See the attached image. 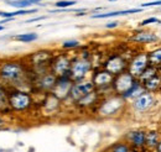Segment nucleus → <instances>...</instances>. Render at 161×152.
I'll use <instances>...</instances> for the list:
<instances>
[{"mask_svg": "<svg viewBox=\"0 0 161 152\" xmlns=\"http://www.w3.org/2000/svg\"><path fill=\"white\" fill-rule=\"evenodd\" d=\"M91 69H92V62L87 58V56L76 57L75 59H72L68 76L73 82H80L84 80V78L91 72Z\"/></svg>", "mask_w": 161, "mask_h": 152, "instance_id": "nucleus-1", "label": "nucleus"}, {"mask_svg": "<svg viewBox=\"0 0 161 152\" xmlns=\"http://www.w3.org/2000/svg\"><path fill=\"white\" fill-rule=\"evenodd\" d=\"M124 104H125V100L120 95L113 94L101 101V104L98 105V113L102 116H107V117L114 116L123 109Z\"/></svg>", "mask_w": 161, "mask_h": 152, "instance_id": "nucleus-2", "label": "nucleus"}, {"mask_svg": "<svg viewBox=\"0 0 161 152\" xmlns=\"http://www.w3.org/2000/svg\"><path fill=\"white\" fill-rule=\"evenodd\" d=\"M25 73V68L20 62L8 61L0 66V78L6 82H16Z\"/></svg>", "mask_w": 161, "mask_h": 152, "instance_id": "nucleus-3", "label": "nucleus"}, {"mask_svg": "<svg viewBox=\"0 0 161 152\" xmlns=\"http://www.w3.org/2000/svg\"><path fill=\"white\" fill-rule=\"evenodd\" d=\"M32 105V98L27 92L13 90L9 94V106L15 111H25Z\"/></svg>", "mask_w": 161, "mask_h": 152, "instance_id": "nucleus-4", "label": "nucleus"}, {"mask_svg": "<svg viewBox=\"0 0 161 152\" xmlns=\"http://www.w3.org/2000/svg\"><path fill=\"white\" fill-rule=\"evenodd\" d=\"M136 80L138 79L135 77L131 76L128 71H125V72H123L120 74L114 77L113 83H112V90H113L114 94L121 96L125 92H128L134 85V83Z\"/></svg>", "mask_w": 161, "mask_h": 152, "instance_id": "nucleus-5", "label": "nucleus"}, {"mask_svg": "<svg viewBox=\"0 0 161 152\" xmlns=\"http://www.w3.org/2000/svg\"><path fill=\"white\" fill-rule=\"evenodd\" d=\"M150 66L149 62V53L147 52H139L131 58L128 63V72L136 79L142 74V72Z\"/></svg>", "mask_w": 161, "mask_h": 152, "instance_id": "nucleus-6", "label": "nucleus"}, {"mask_svg": "<svg viewBox=\"0 0 161 152\" xmlns=\"http://www.w3.org/2000/svg\"><path fill=\"white\" fill-rule=\"evenodd\" d=\"M71 63H72V59L68 55H66V53L57 55L56 57H53L51 59V63H50L51 72L56 77L66 76L69 72Z\"/></svg>", "mask_w": 161, "mask_h": 152, "instance_id": "nucleus-7", "label": "nucleus"}, {"mask_svg": "<svg viewBox=\"0 0 161 152\" xmlns=\"http://www.w3.org/2000/svg\"><path fill=\"white\" fill-rule=\"evenodd\" d=\"M73 83H75V82L69 78L68 74L57 77V82H56L53 89L51 90V94H53L57 99H60V100H66V99H68Z\"/></svg>", "mask_w": 161, "mask_h": 152, "instance_id": "nucleus-8", "label": "nucleus"}, {"mask_svg": "<svg viewBox=\"0 0 161 152\" xmlns=\"http://www.w3.org/2000/svg\"><path fill=\"white\" fill-rule=\"evenodd\" d=\"M145 136H146V130L134 129V130H130L129 133H125L124 141L128 142V145L131 147V150L144 151L145 150Z\"/></svg>", "mask_w": 161, "mask_h": 152, "instance_id": "nucleus-9", "label": "nucleus"}, {"mask_svg": "<svg viewBox=\"0 0 161 152\" xmlns=\"http://www.w3.org/2000/svg\"><path fill=\"white\" fill-rule=\"evenodd\" d=\"M96 90V87L93 84L92 80H80V82H75L69 93V99L73 100L75 103H77L80 99H82L83 96H86L87 94L92 93Z\"/></svg>", "mask_w": 161, "mask_h": 152, "instance_id": "nucleus-10", "label": "nucleus"}, {"mask_svg": "<svg viewBox=\"0 0 161 152\" xmlns=\"http://www.w3.org/2000/svg\"><path fill=\"white\" fill-rule=\"evenodd\" d=\"M156 105V99L155 95L149 92H144L141 95H139L136 99L131 101V106L135 111L138 113H146L150 109H153Z\"/></svg>", "mask_w": 161, "mask_h": 152, "instance_id": "nucleus-11", "label": "nucleus"}, {"mask_svg": "<svg viewBox=\"0 0 161 152\" xmlns=\"http://www.w3.org/2000/svg\"><path fill=\"white\" fill-rule=\"evenodd\" d=\"M103 68L115 77L128 69V62L120 55H113L105 61Z\"/></svg>", "mask_w": 161, "mask_h": 152, "instance_id": "nucleus-12", "label": "nucleus"}, {"mask_svg": "<svg viewBox=\"0 0 161 152\" xmlns=\"http://www.w3.org/2000/svg\"><path fill=\"white\" fill-rule=\"evenodd\" d=\"M113 79H114V76L110 74L104 68L96 71L93 73V76H92V82H93V84H94V87H96V89L98 92L102 90V89H107V88L112 89Z\"/></svg>", "mask_w": 161, "mask_h": 152, "instance_id": "nucleus-13", "label": "nucleus"}, {"mask_svg": "<svg viewBox=\"0 0 161 152\" xmlns=\"http://www.w3.org/2000/svg\"><path fill=\"white\" fill-rule=\"evenodd\" d=\"M161 138V131L153 129V130H146V136H145V150L144 151L155 152Z\"/></svg>", "mask_w": 161, "mask_h": 152, "instance_id": "nucleus-14", "label": "nucleus"}, {"mask_svg": "<svg viewBox=\"0 0 161 152\" xmlns=\"http://www.w3.org/2000/svg\"><path fill=\"white\" fill-rule=\"evenodd\" d=\"M130 40L133 42H136V43H141V45H150V43H156L160 41V37L151 32V31H140V32H136L135 35H133Z\"/></svg>", "mask_w": 161, "mask_h": 152, "instance_id": "nucleus-15", "label": "nucleus"}, {"mask_svg": "<svg viewBox=\"0 0 161 152\" xmlns=\"http://www.w3.org/2000/svg\"><path fill=\"white\" fill-rule=\"evenodd\" d=\"M56 82H57V77L50 71V72L43 73V74L41 76L40 79L37 80L36 84H37V87L40 88L41 90H43V92H50V93H51V90L53 89Z\"/></svg>", "mask_w": 161, "mask_h": 152, "instance_id": "nucleus-16", "label": "nucleus"}, {"mask_svg": "<svg viewBox=\"0 0 161 152\" xmlns=\"http://www.w3.org/2000/svg\"><path fill=\"white\" fill-rule=\"evenodd\" d=\"M142 9H128V10H118V11H109V13H98L93 14L92 19H108V18H114V16H124V15H130V14H138L141 13Z\"/></svg>", "mask_w": 161, "mask_h": 152, "instance_id": "nucleus-17", "label": "nucleus"}, {"mask_svg": "<svg viewBox=\"0 0 161 152\" xmlns=\"http://www.w3.org/2000/svg\"><path fill=\"white\" fill-rule=\"evenodd\" d=\"M144 92H146L145 90V88H144V85L141 84L139 80H136L135 83H134V85L128 90V92H125L124 94L121 95V98L126 101V100H134V99H136L139 95H141Z\"/></svg>", "mask_w": 161, "mask_h": 152, "instance_id": "nucleus-18", "label": "nucleus"}, {"mask_svg": "<svg viewBox=\"0 0 161 152\" xmlns=\"http://www.w3.org/2000/svg\"><path fill=\"white\" fill-rule=\"evenodd\" d=\"M142 85H144L145 90L149 92V93H153V94H154V93L160 92L161 90V73L156 74V76L153 77V78H150V79L146 80Z\"/></svg>", "mask_w": 161, "mask_h": 152, "instance_id": "nucleus-19", "label": "nucleus"}, {"mask_svg": "<svg viewBox=\"0 0 161 152\" xmlns=\"http://www.w3.org/2000/svg\"><path fill=\"white\" fill-rule=\"evenodd\" d=\"M98 96H99V92L96 89L94 92L87 94L86 96H83L82 99H80L77 101V105H80L82 108H87V106H93L98 103Z\"/></svg>", "mask_w": 161, "mask_h": 152, "instance_id": "nucleus-20", "label": "nucleus"}, {"mask_svg": "<svg viewBox=\"0 0 161 152\" xmlns=\"http://www.w3.org/2000/svg\"><path fill=\"white\" fill-rule=\"evenodd\" d=\"M41 0H6L8 5L16 8L18 10H26L27 8H30L31 5L39 4Z\"/></svg>", "mask_w": 161, "mask_h": 152, "instance_id": "nucleus-21", "label": "nucleus"}, {"mask_svg": "<svg viewBox=\"0 0 161 152\" xmlns=\"http://www.w3.org/2000/svg\"><path fill=\"white\" fill-rule=\"evenodd\" d=\"M35 13H37V9H26V10H16V11H0V18H3V19H15L16 16L35 14Z\"/></svg>", "mask_w": 161, "mask_h": 152, "instance_id": "nucleus-22", "label": "nucleus"}, {"mask_svg": "<svg viewBox=\"0 0 161 152\" xmlns=\"http://www.w3.org/2000/svg\"><path fill=\"white\" fill-rule=\"evenodd\" d=\"M160 73V68H158V67H154V66H149L144 72H142V74H141L139 78H138V80L140 82L141 84H144L146 80H149L150 78H153V77H155L156 74H159Z\"/></svg>", "mask_w": 161, "mask_h": 152, "instance_id": "nucleus-23", "label": "nucleus"}, {"mask_svg": "<svg viewBox=\"0 0 161 152\" xmlns=\"http://www.w3.org/2000/svg\"><path fill=\"white\" fill-rule=\"evenodd\" d=\"M149 53V62L151 66L154 67H158L161 68V47H158L155 50H153L151 52H147Z\"/></svg>", "mask_w": 161, "mask_h": 152, "instance_id": "nucleus-24", "label": "nucleus"}, {"mask_svg": "<svg viewBox=\"0 0 161 152\" xmlns=\"http://www.w3.org/2000/svg\"><path fill=\"white\" fill-rule=\"evenodd\" d=\"M107 152H131V147L128 145V142H125L124 140L118 141V142H114Z\"/></svg>", "mask_w": 161, "mask_h": 152, "instance_id": "nucleus-25", "label": "nucleus"}, {"mask_svg": "<svg viewBox=\"0 0 161 152\" xmlns=\"http://www.w3.org/2000/svg\"><path fill=\"white\" fill-rule=\"evenodd\" d=\"M39 38V35L36 32H26V34H19L16 36H14L15 41H19L22 43H30V42H34Z\"/></svg>", "mask_w": 161, "mask_h": 152, "instance_id": "nucleus-26", "label": "nucleus"}, {"mask_svg": "<svg viewBox=\"0 0 161 152\" xmlns=\"http://www.w3.org/2000/svg\"><path fill=\"white\" fill-rule=\"evenodd\" d=\"M77 1L76 0H58L55 3V6L58 8V9H68L73 5H76Z\"/></svg>", "mask_w": 161, "mask_h": 152, "instance_id": "nucleus-27", "label": "nucleus"}, {"mask_svg": "<svg viewBox=\"0 0 161 152\" xmlns=\"http://www.w3.org/2000/svg\"><path fill=\"white\" fill-rule=\"evenodd\" d=\"M9 105V94H6L5 89L0 85V110Z\"/></svg>", "mask_w": 161, "mask_h": 152, "instance_id": "nucleus-28", "label": "nucleus"}, {"mask_svg": "<svg viewBox=\"0 0 161 152\" xmlns=\"http://www.w3.org/2000/svg\"><path fill=\"white\" fill-rule=\"evenodd\" d=\"M80 42L77 40H68V41H64L62 42V48H66V50H69V48H77L80 47Z\"/></svg>", "mask_w": 161, "mask_h": 152, "instance_id": "nucleus-29", "label": "nucleus"}, {"mask_svg": "<svg viewBox=\"0 0 161 152\" xmlns=\"http://www.w3.org/2000/svg\"><path fill=\"white\" fill-rule=\"evenodd\" d=\"M160 22V20L158 19V18H147V19L142 20L140 22V26L142 27V26H147V25H150V24H159Z\"/></svg>", "mask_w": 161, "mask_h": 152, "instance_id": "nucleus-30", "label": "nucleus"}, {"mask_svg": "<svg viewBox=\"0 0 161 152\" xmlns=\"http://www.w3.org/2000/svg\"><path fill=\"white\" fill-rule=\"evenodd\" d=\"M141 9L142 8H151V6H161V0H156V1H151V3H145L140 5Z\"/></svg>", "mask_w": 161, "mask_h": 152, "instance_id": "nucleus-31", "label": "nucleus"}, {"mask_svg": "<svg viewBox=\"0 0 161 152\" xmlns=\"http://www.w3.org/2000/svg\"><path fill=\"white\" fill-rule=\"evenodd\" d=\"M118 25H119L118 21H112V22L105 25V29H115V27H118Z\"/></svg>", "mask_w": 161, "mask_h": 152, "instance_id": "nucleus-32", "label": "nucleus"}, {"mask_svg": "<svg viewBox=\"0 0 161 152\" xmlns=\"http://www.w3.org/2000/svg\"><path fill=\"white\" fill-rule=\"evenodd\" d=\"M47 18V16H39V18H32V19L30 20H26V24H29V22H36V21H40V20H45Z\"/></svg>", "mask_w": 161, "mask_h": 152, "instance_id": "nucleus-33", "label": "nucleus"}, {"mask_svg": "<svg viewBox=\"0 0 161 152\" xmlns=\"http://www.w3.org/2000/svg\"><path fill=\"white\" fill-rule=\"evenodd\" d=\"M155 152H161V138H160L159 145H158V147H156V150H155Z\"/></svg>", "mask_w": 161, "mask_h": 152, "instance_id": "nucleus-34", "label": "nucleus"}, {"mask_svg": "<svg viewBox=\"0 0 161 152\" xmlns=\"http://www.w3.org/2000/svg\"><path fill=\"white\" fill-rule=\"evenodd\" d=\"M3 30H4V26H1V25H0V31H3Z\"/></svg>", "mask_w": 161, "mask_h": 152, "instance_id": "nucleus-35", "label": "nucleus"}, {"mask_svg": "<svg viewBox=\"0 0 161 152\" xmlns=\"http://www.w3.org/2000/svg\"><path fill=\"white\" fill-rule=\"evenodd\" d=\"M131 152H142V151H138V150H131Z\"/></svg>", "mask_w": 161, "mask_h": 152, "instance_id": "nucleus-36", "label": "nucleus"}, {"mask_svg": "<svg viewBox=\"0 0 161 152\" xmlns=\"http://www.w3.org/2000/svg\"><path fill=\"white\" fill-rule=\"evenodd\" d=\"M108 1H117V0H108Z\"/></svg>", "mask_w": 161, "mask_h": 152, "instance_id": "nucleus-37", "label": "nucleus"}, {"mask_svg": "<svg viewBox=\"0 0 161 152\" xmlns=\"http://www.w3.org/2000/svg\"><path fill=\"white\" fill-rule=\"evenodd\" d=\"M159 25H161V20H160V22H159Z\"/></svg>", "mask_w": 161, "mask_h": 152, "instance_id": "nucleus-38", "label": "nucleus"}, {"mask_svg": "<svg viewBox=\"0 0 161 152\" xmlns=\"http://www.w3.org/2000/svg\"><path fill=\"white\" fill-rule=\"evenodd\" d=\"M142 152H150V151H142Z\"/></svg>", "mask_w": 161, "mask_h": 152, "instance_id": "nucleus-39", "label": "nucleus"}, {"mask_svg": "<svg viewBox=\"0 0 161 152\" xmlns=\"http://www.w3.org/2000/svg\"><path fill=\"white\" fill-rule=\"evenodd\" d=\"M55 1H58V0H55Z\"/></svg>", "mask_w": 161, "mask_h": 152, "instance_id": "nucleus-40", "label": "nucleus"}, {"mask_svg": "<svg viewBox=\"0 0 161 152\" xmlns=\"http://www.w3.org/2000/svg\"><path fill=\"white\" fill-rule=\"evenodd\" d=\"M160 73H161V68H160Z\"/></svg>", "mask_w": 161, "mask_h": 152, "instance_id": "nucleus-41", "label": "nucleus"}]
</instances>
